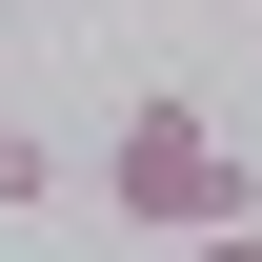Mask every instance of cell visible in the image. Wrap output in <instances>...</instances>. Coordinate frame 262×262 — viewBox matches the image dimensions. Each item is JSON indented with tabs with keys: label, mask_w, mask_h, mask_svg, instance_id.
Segmentation results:
<instances>
[{
	"label": "cell",
	"mask_w": 262,
	"mask_h": 262,
	"mask_svg": "<svg viewBox=\"0 0 262 262\" xmlns=\"http://www.w3.org/2000/svg\"><path fill=\"white\" fill-rule=\"evenodd\" d=\"M101 202H121L141 242H222V222H262V182H242V141H222L202 81H141L121 121H101Z\"/></svg>",
	"instance_id": "cell-1"
},
{
	"label": "cell",
	"mask_w": 262,
	"mask_h": 262,
	"mask_svg": "<svg viewBox=\"0 0 262 262\" xmlns=\"http://www.w3.org/2000/svg\"><path fill=\"white\" fill-rule=\"evenodd\" d=\"M0 20H20V0H0Z\"/></svg>",
	"instance_id": "cell-4"
},
{
	"label": "cell",
	"mask_w": 262,
	"mask_h": 262,
	"mask_svg": "<svg viewBox=\"0 0 262 262\" xmlns=\"http://www.w3.org/2000/svg\"><path fill=\"white\" fill-rule=\"evenodd\" d=\"M182 262H262V222H222V242H182Z\"/></svg>",
	"instance_id": "cell-3"
},
{
	"label": "cell",
	"mask_w": 262,
	"mask_h": 262,
	"mask_svg": "<svg viewBox=\"0 0 262 262\" xmlns=\"http://www.w3.org/2000/svg\"><path fill=\"white\" fill-rule=\"evenodd\" d=\"M61 202V121H0V222H40Z\"/></svg>",
	"instance_id": "cell-2"
}]
</instances>
